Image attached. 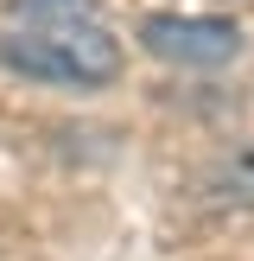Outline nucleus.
<instances>
[{"mask_svg": "<svg viewBox=\"0 0 254 261\" xmlns=\"http://www.w3.org/2000/svg\"><path fill=\"white\" fill-rule=\"evenodd\" d=\"M0 64L38 83L102 89L121 76V38L96 13V0H7Z\"/></svg>", "mask_w": 254, "mask_h": 261, "instance_id": "f257e3e1", "label": "nucleus"}, {"mask_svg": "<svg viewBox=\"0 0 254 261\" xmlns=\"http://www.w3.org/2000/svg\"><path fill=\"white\" fill-rule=\"evenodd\" d=\"M140 45L159 64H178V70H216L241 51V25L210 19V13H152L140 25Z\"/></svg>", "mask_w": 254, "mask_h": 261, "instance_id": "f03ea898", "label": "nucleus"}]
</instances>
